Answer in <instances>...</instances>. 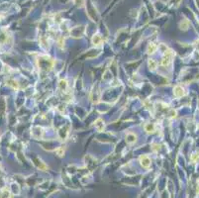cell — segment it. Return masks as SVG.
Listing matches in <instances>:
<instances>
[{"label": "cell", "mask_w": 199, "mask_h": 198, "mask_svg": "<svg viewBox=\"0 0 199 198\" xmlns=\"http://www.w3.org/2000/svg\"><path fill=\"white\" fill-rule=\"evenodd\" d=\"M158 48H159L158 45H155L154 43H151V44H149L148 48H147V53H148L149 55H153L158 50Z\"/></svg>", "instance_id": "obj_5"}, {"label": "cell", "mask_w": 199, "mask_h": 198, "mask_svg": "<svg viewBox=\"0 0 199 198\" xmlns=\"http://www.w3.org/2000/svg\"><path fill=\"white\" fill-rule=\"evenodd\" d=\"M145 131L149 134H153L155 131V125L154 123H148L145 125Z\"/></svg>", "instance_id": "obj_4"}, {"label": "cell", "mask_w": 199, "mask_h": 198, "mask_svg": "<svg viewBox=\"0 0 199 198\" xmlns=\"http://www.w3.org/2000/svg\"><path fill=\"white\" fill-rule=\"evenodd\" d=\"M58 87H59L60 90L65 91V90L67 89V81L65 79H60L59 82H58Z\"/></svg>", "instance_id": "obj_9"}, {"label": "cell", "mask_w": 199, "mask_h": 198, "mask_svg": "<svg viewBox=\"0 0 199 198\" xmlns=\"http://www.w3.org/2000/svg\"><path fill=\"white\" fill-rule=\"evenodd\" d=\"M57 153H58V154L59 157H63L64 154V148L60 147L59 149H58V150H57Z\"/></svg>", "instance_id": "obj_13"}, {"label": "cell", "mask_w": 199, "mask_h": 198, "mask_svg": "<svg viewBox=\"0 0 199 198\" xmlns=\"http://www.w3.org/2000/svg\"><path fill=\"white\" fill-rule=\"evenodd\" d=\"M7 85L10 86V87H12V88H14V89H17V88L19 87L17 81L14 80V79H8V80H7Z\"/></svg>", "instance_id": "obj_12"}, {"label": "cell", "mask_w": 199, "mask_h": 198, "mask_svg": "<svg viewBox=\"0 0 199 198\" xmlns=\"http://www.w3.org/2000/svg\"><path fill=\"white\" fill-rule=\"evenodd\" d=\"M136 141H137V136L135 134H133V133L127 134V136H126V142L128 144H133V143H135Z\"/></svg>", "instance_id": "obj_6"}, {"label": "cell", "mask_w": 199, "mask_h": 198, "mask_svg": "<svg viewBox=\"0 0 199 198\" xmlns=\"http://www.w3.org/2000/svg\"><path fill=\"white\" fill-rule=\"evenodd\" d=\"M153 146H154V147H153V150H154V151H158V150L160 149V145H157V144H154Z\"/></svg>", "instance_id": "obj_15"}, {"label": "cell", "mask_w": 199, "mask_h": 198, "mask_svg": "<svg viewBox=\"0 0 199 198\" xmlns=\"http://www.w3.org/2000/svg\"><path fill=\"white\" fill-rule=\"evenodd\" d=\"M11 194L8 190V188H3L0 191V198H10Z\"/></svg>", "instance_id": "obj_10"}, {"label": "cell", "mask_w": 199, "mask_h": 198, "mask_svg": "<svg viewBox=\"0 0 199 198\" xmlns=\"http://www.w3.org/2000/svg\"><path fill=\"white\" fill-rule=\"evenodd\" d=\"M148 66H149V68L152 70V71H154V70H155V68H157L158 64H157V62H155L154 59H149Z\"/></svg>", "instance_id": "obj_11"}, {"label": "cell", "mask_w": 199, "mask_h": 198, "mask_svg": "<svg viewBox=\"0 0 199 198\" xmlns=\"http://www.w3.org/2000/svg\"><path fill=\"white\" fill-rule=\"evenodd\" d=\"M174 51H171L170 49H167V51H165V56H163V58L161 59V65H163V66H168L170 63H171V59L174 58Z\"/></svg>", "instance_id": "obj_1"}, {"label": "cell", "mask_w": 199, "mask_h": 198, "mask_svg": "<svg viewBox=\"0 0 199 198\" xmlns=\"http://www.w3.org/2000/svg\"><path fill=\"white\" fill-rule=\"evenodd\" d=\"M197 193H199V184H198V186H197Z\"/></svg>", "instance_id": "obj_16"}, {"label": "cell", "mask_w": 199, "mask_h": 198, "mask_svg": "<svg viewBox=\"0 0 199 198\" xmlns=\"http://www.w3.org/2000/svg\"><path fill=\"white\" fill-rule=\"evenodd\" d=\"M101 43H102V38L100 37V35H94L93 36V38H92V44L94 46H99L101 45Z\"/></svg>", "instance_id": "obj_7"}, {"label": "cell", "mask_w": 199, "mask_h": 198, "mask_svg": "<svg viewBox=\"0 0 199 198\" xmlns=\"http://www.w3.org/2000/svg\"><path fill=\"white\" fill-rule=\"evenodd\" d=\"M139 160H140V163H141V166H143V167L148 168V167H150V166H151V159L149 158L148 156H146V154L141 156V157L139 158Z\"/></svg>", "instance_id": "obj_2"}, {"label": "cell", "mask_w": 199, "mask_h": 198, "mask_svg": "<svg viewBox=\"0 0 199 198\" xmlns=\"http://www.w3.org/2000/svg\"><path fill=\"white\" fill-rule=\"evenodd\" d=\"M94 126L96 127V129L98 131H103L104 130V123H103V120L102 119H97L96 121H95V124H94Z\"/></svg>", "instance_id": "obj_8"}, {"label": "cell", "mask_w": 199, "mask_h": 198, "mask_svg": "<svg viewBox=\"0 0 199 198\" xmlns=\"http://www.w3.org/2000/svg\"><path fill=\"white\" fill-rule=\"evenodd\" d=\"M198 159H199V153H193L192 156H191V160H192L193 162H196Z\"/></svg>", "instance_id": "obj_14"}, {"label": "cell", "mask_w": 199, "mask_h": 198, "mask_svg": "<svg viewBox=\"0 0 199 198\" xmlns=\"http://www.w3.org/2000/svg\"><path fill=\"white\" fill-rule=\"evenodd\" d=\"M174 96L180 98V97H182V96L185 95V91H184V89H183L181 86L176 85V86L174 88Z\"/></svg>", "instance_id": "obj_3"}]
</instances>
